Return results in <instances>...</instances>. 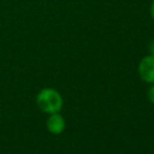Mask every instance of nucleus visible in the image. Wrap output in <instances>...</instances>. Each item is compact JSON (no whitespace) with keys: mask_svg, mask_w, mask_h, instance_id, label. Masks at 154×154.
Here are the masks:
<instances>
[{"mask_svg":"<svg viewBox=\"0 0 154 154\" xmlns=\"http://www.w3.org/2000/svg\"><path fill=\"white\" fill-rule=\"evenodd\" d=\"M36 103L38 108L48 114L57 113L63 107V97L59 91L53 88H43L36 96Z\"/></svg>","mask_w":154,"mask_h":154,"instance_id":"f257e3e1","label":"nucleus"},{"mask_svg":"<svg viewBox=\"0 0 154 154\" xmlns=\"http://www.w3.org/2000/svg\"><path fill=\"white\" fill-rule=\"evenodd\" d=\"M138 75L147 83H154V55L149 54L141 59L138 64Z\"/></svg>","mask_w":154,"mask_h":154,"instance_id":"f03ea898","label":"nucleus"},{"mask_svg":"<svg viewBox=\"0 0 154 154\" xmlns=\"http://www.w3.org/2000/svg\"><path fill=\"white\" fill-rule=\"evenodd\" d=\"M46 124H47L48 131L53 135H59L65 129V119L63 118L61 114H59V112L49 114Z\"/></svg>","mask_w":154,"mask_h":154,"instance_id":"7ed1b4c3","label":"nucleus"},{"mask_svg":"<svg viewBox=\"0 0 154 154\" xmlns=\"http://www.w3.org/2000/svg\"><path fill=\"white\" fill-rule=\"evenodd\" d=\"M147 95H148V100H149L150 102H153V103H154V85H152V87L149 88V90H148Z\"/></svg>","mask_w":154,"mask_h":154,"instance_id":"20e7f679","label":"nucleus"},{"mask_svg":"<svg viewBox=\"0 0 154 154\" xmlns=\"http://www.w3.org/2000/svg\"><path fill=\"white\" fill-rule=\"evenodd\" d=\"M149 12H150V17L154 19V0L152 1V5H150V8H149Z\"/></svg>","mask_w":154,"mask_h":154,"instance_id":"39448f33","label":"nucleus"},{"mask_svg":"<svg viewBox=\"0 0 154 154\" xmlns=\"http://www.w3.org/2000/svg\"><path fill=\"white\" fill-rule=\"evenodd\" d=\"M149 51H150V54L154 55V40L152 41V43H150V46H149Z\"/></svg>","mask_w":154,"mask_h":154,"instance_id":"423d86ee","label":"nucleus"}]
</instances>
